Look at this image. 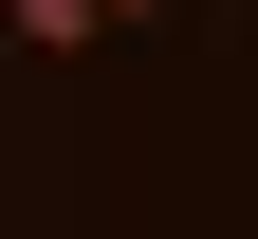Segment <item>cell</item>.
<instances>
[{"label": "cell", "mask_w": 258, "mask_h": 239, "mask_svg": "<svg viewBox=\"0 0 258 239\" xmlns=\"http://www.w3.org/2000/svg\"><path fill=\"white\" fill-rule=\"evenodd\" d=\"M0 37H19V55H92L111 19H92V0H0Z\"/></svg>", "instance_id": "cell-1"}, {"label": "cell", "mask_w": 258, "mask_h": 239, "mask_svg": "<svg viewBox=\"0 0 258 239\" xmlns=\"http://www.w3.org/2000/svg\"><path fill=\"white\" fill-rule=\"evenodd\" d=\"M92 19H166V0H92Z\"/></svg>", "instance_id": "cell-2"}]
</instances>
